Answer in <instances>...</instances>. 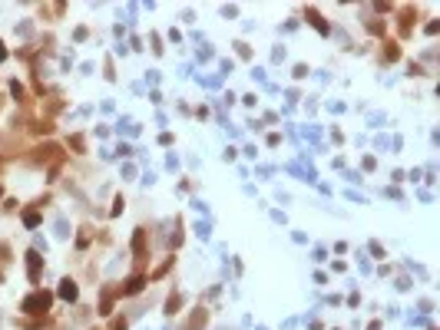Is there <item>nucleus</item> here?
Listing matches in <instances>:
<instances>
[{
    "label": "nucleus",
    "instance_id": "obj_1",
    "mask_svg": "<svg viewBox=\"0 0 440 330\" xmlns=\"http://www.w3.org/2000/svg\"><path fill=\"white\" fill-rule=\"evenodd\" d=\"M50 300H53V294H50V291H40V287H37L33 294H27V297H24L20 311H24V314H47Z\"/></svg>",
    "mask_w": 440,
    "mask_h": 330
},
{
    "label": "nucleus",
    "instance_id": "obj_2",
    "mask_svg": "<svg viewBox=\"0 0 440 330\" xmlns=\"http://www.w3.org/2000/svg\"><path fill=\"white\" fill-rule=\"evenodd\" d=\"M53 159H57V162H63V152H60V145H37V149H33V156H30V162L33 165H47V162H53Z\"/></svg>",
    "mask_w": 440,
    "mask_h": 330
},
{
    "label": "nucleus",
    "instance_id": "obj_3",
    "mask_svg": "<svg viewBox=\"0 0 440 330\" xmlns=\"http://www.w3.org/2000/svg\"><path fill=\"white\" fill-rule=\"evenodd\" d=\"M414 27H417V10H414V7H404L401 17H397V30H401V37H410Z\"/></svg>",
    "mask_w": 440,
    "mask_h": 330
},
{
    "label": "nucleus",
    "instance_id": "obj_4",
    "mask_svg": "<svg viewBox=\"0 0 440 330\" xmlns=\"http://www.w3.org/2000/svg\"><path fill=\"white\" fill-rule=\"evenodd\" d=\"M146 281H149V277H143V274H132V277L126 281V284H123L116 294H123V297H132V294H139V291L146 287Z\"/></svg>",
    "mask_w": 440,
    "mask_h": 330
},
{
    "label": "nucleus",
    "instance_id": "obj_5",
    "mask_svg": "<svg viewBox=\"0 0 440 330\" xmlns=\"http://www.w3.org/2000/svg\"><path fill=\"white\" fill-rule=\"evenodd\" d=\"M40 268H43V258L37 251H27V274H30V284L40 281Z\"/></svg>",
    "mask_w": 440,
    "mask_h": 330
},
{
    "label": "nucleus",
    "instance_id": "obj_6",
    "mask_svg": "<svg viewBox=\"0 0 440 330\" xmlns=\"http://www.w3.org/2000/svg\"><path fill=\"white\" fill-rule=\"evenodd\" d=\"M305 20H308V23L314 27V30H318L321 33V37H328V33H331V27H328L325 23V17H321V13L318 10H314V7H311V10H305Z\"/></svg>",
    "mask_w": 440,
    "mask_h": 330
},
{
    "label": "nucleus",
    "instance_id": "obj_7",
    "mask_svg": "<svg viewBox=\"0 0 440 330\" xmlns=\"http://www.w3.org/2000/svg\"><path fill=\"white\" fill-rule=\"evenodd\" d=\"M205 320H209V311L199 307V311H192V317L182 324V330H199V327H205Z\"/></svg>",
    "mask_w": 440,
    "mask_h": 330
},
{
    "label": "nucleus",
    "instance_id": "obj_8",
    "mask_svg": "<svg viewBox=\"0 0 440 330\" xmlns=\"http://www.w3.org/2000/svg\"><path fill=\"white\" fill-rule=\"evenodd\" d=\"M132 255L143 261L146 258V228H136V235H132Z\"/></svg>",
    "mask_w": 440,
    "mask_h": 330
},
{
    "label": "nucleus",
    "instance_id": "obj_9",
    "mask_svg": "<svg viewBox=\"0 0 440 330\" xmlns=\"http://www.w3.org/2000/svg\"><path fill=\"white\" fill-rule=\"evenodd\" d=\"M76 294H80V287H76V281L63 277V281H60V297H63V300H76Z\"/></svg>",
    "mask_w": 440,
    "mask_h": 330
},
{
    "label": "nucleus",
    "instance_id": "obj_10",
    "mask_svg": "<svg viewBox=\"0 0 440 330\" xmlns=\"http://www.w3.org/2000/svg\"><path fill=\"white\" fill-rule=\"evenodd\" d=\"M381 46H384V50H381V56H384L387 63H394L397 56H401V50H397V43H394V40H384Z\"/></svg>",
    "mask_w": 440,
    "mask_h": 330
},
{
    "label": "nucleus",
    "instance_id": "obj_11",
    "mask_svg": "<svg viewBox=\"0 0 440 330\" xmlns=\"http://www.w3.org/2000/svg\"><path fill=\"white\" fill-rule=\"evenodd\" d=\"M179 307H182V294H172L166 300V314H179Z\"/></svg>",
    "mask_w": 440,
    "mask_h": 330
},
{
    "label": "nucleus",
    "instance_id": "obj_12",
    "mask_svg": "<svg viewBox=\"0 0 440 330\" xmlns=\"http://www.w3.org/2000/svg\"><path fill=\"white\" fill-rule=\"evenodd\" d=\"M172 264H176V258H169V261H166V264H159V268H156V271H152V281H159V277H166V274H169V271H172Z\"/></svg>",
    "mask_w": 440,
    "mask_h": 330
},
{
    "label": "nucleus",
    "instance_id": "obj_13",
    "mask_svg": "<svg viewBox=\"0 0 440 330\" xmlns=\"http://www.w3.org/2000/svg\"><path fill=\"white\" fill-rule=\"evenodd\" d=\"M70 145L76 149V156H83V152H86V139H83V136H70Z\"/></svg>",
    "mask_w": 440,
    "mask_h": 330
},
{
    "label": "nucleus",
    "instance_id": "obj_14",
    "mask_svg": "<svg viewBox=\"0 0 440 330\" xmlns=\"http://www.w3.org/2000/svg\"><path fill=\"white\" fill-rule=\"evenodd\" d=\"M33 132H37V136H50V132H53V122H50V119H47V122H37V125H33Z\"/></svg>",
    "mask_w": 440,
    "mask_h": 330
},
{
    "label": "nucleus",
    "instance_id": "obj_15",
    "mask_svg": "<svg viewBox=\"0 0 440 330\" xmlns=\"http://www.w3.org/2000/svg\"><path fill=\"white\" fill-rule=\"evenodd\" d=\"M89 238H93V228H80V238H76V244H80V248H86Z\"/></svg>",
    "mask_w": 440,
    "mask_h": 330
},
{
    "label": "nucleus",
    "instance_id": "obj_16",
    "mask_svg": "<svg viewBox=\"0 0 440 330\" xmlns=\"http://www.w3.org/2000/svg\"><path fill=\"white\" fill-rule=\"evenodd\" d=\"M24 224H27V228H37V224H40V215H37V212H24Z\"/></svg>",
    "mask_w": 440,
    "mask_h": 330
},
{
    "label": "nucleus",
    "instance_id": "obj_17",
    "mask_svg": "<svg viewBox=\"0 0 440 330\" xmlns=\"http://www.w3.org/2000/svg\"><path fill=\"white\" fill-rule=\"evenodd\" d=\"M123 205H126L123 195H116V201H113V215H120V212H123Z\"/></svg>",
    "mask_w": 440,
    "mask_h": 330
},
{
    "label": "nucleus",
    "instance_id": "obj_18",
    "mask_svg": "<svg viewBox=\"0 0 440 330\" xmlns=\"http://www.w3.org/2000/svg\"><path fill=\"white\" fill-rule=\"evenodd\" d=\"M113 330H126V320H123V317H116V320H113Z\"/></svg>",
    "mask_w": 440,
    "mask_h": 330
},
{
    "label": "nucleus",
    "instance_id": "obj_19",
    "mask_svg": "<svg viewBox=\"0 0 440 330\" xmlns=\"http://www.w3.org/2000/svg\"><path fill=\"white\" fill-rule=\"evenodd\" d=\"M4 56H7V50H4V43H0V60H4Z\"/></svg>",
    "mask_w": 440,
    "mask_h": 330
}]
</instances>
